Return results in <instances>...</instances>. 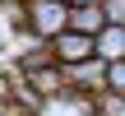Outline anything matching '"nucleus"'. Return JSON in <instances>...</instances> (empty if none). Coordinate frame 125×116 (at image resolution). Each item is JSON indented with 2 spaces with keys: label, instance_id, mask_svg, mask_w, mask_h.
<instances>
[{
  "label": "nucleus",
  "instance_id": "obj_6",
  "mask_svg": "<svg viewBox=\"0 0 125 116\" xmlns=\"http://www.w3.org/2000/svg\"><path fill=\"white\" fill-rule=\"evenodd\" d=\"M102 9H107V23L125 28V0H102Z\"/></svg>",
  "mask_w": 125,
  "mask_h": 116
},
{
  "label": "nucleus",
  "instance_id": "obj_7",
  "mask_svg": "<svg viewBox=\"0 0 125 116\" xmlns=\"http://www.w3.org/2000/svg\"><path fill=\"white\" fill-rule=\"evenodd\" d=\"M70 5H102V0H70Z\"/></svg>",
  "mask_w": 125,
  "mask_h": 116
},
{
  "label": "nucleus",
  "instance_id": "obj_1",
  "mask_svg": "<svg viewBox=\"0 0 125 116\" xmlns=\"http://www.w3.org/2000/svg\"><path fill=\"white\" fill-rule=\"evenodd\" d=\"M28 5V37L51 42L70 28V0H23Z\"/></svg>",
  "mask_w": 125,
  "mask_h": 116
},
{
  "label": "nucleus",
  "instance_id": "obj_3",
  "mask_svg": "<svg viewBox=\"0 0 125 116\" xmlns=\"http://www.w3.org/2000/svg\"><path fill=\"white\" fill-rule=\"evenodd\" d=\"M70 28L97 37V33L107 28V9H102V5H70Z\"/></svg>",
  "mask_w": 125,
  "mask_h": 116
},
{
  "label": "nucleus",
  "instance_id": "obj_2",
  "mask_svg": "<svg viewBox=\"0 0 125 116\" xmlns=\"http://www.w3.org/2000/svg\"><path fill=\"white\" fill-rule=\"evenodd\" d=\"M51 51H56V60H60V65H79V60H93V56H97V37L65 28L60 37H51Z\"/></svg>",
  "mask_w": 125,
  "mask_h": 116
},
{
  "label": "nucleus",
  "instance_id": "obj_4",
  "mask_svg": "<svg viewBox=\"0 0 125 116\" xmlns=\"http://www.w3.org/2000/svg\"><path fill=\"white\" fill-rule=\"evenodd\" d=\"M97 60H125V28H116V23H107L102 33H97Z\"/></svg>",
  "mask_w": 125,
  "mask_h": 116
},
{
  "label": "nucleus",
  "instance_id": "obj_5",
  "mask_svg": "<svg viewBox=\"0 0 125 116\" xmlns=\"http://www.w3.org/2000/svg\"><path fill=\"white\" fill-rule=\"evenodd\" d=\"M102 93L125 98V60H111V65H107V88H102Z\"/></svg>",
  "mask_w": 125,
  "mask_h": 116
}]
</instances>
